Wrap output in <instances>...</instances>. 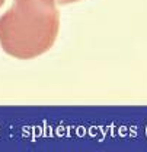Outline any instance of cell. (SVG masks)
I'll use <instances>...</instances> for the list:
<instances>
[{"mask_svg": "<svg viewBox=\"0 0 147 152\" xmlns=\"http://www.w3.org/2000/svg\"><path fill=\"white\" fill-rule=\"evenodd\" d=\"M3 3H4V0H0V6H1V4H3Z\"/></svg>", "mask_w": 147, "mask_h": 152, "instance_id": "obj_3", "label": "cell"}, {"mask_svg": "<svg viewBox=\"0 0 147 152\" xmlns=\"http://www.w3.org/2000/svg\"><path fill=\"white\" fill-rule=\"evenodd\" d=\"M58 4H69V3H74V1H79V0H55Z\"/></svg>", "mask_w": 147, "mask_h": 152, "instance_id": "obj_2", "label": "cell"}, {"mask_svg": "<svg viewBox=\"0 0 147 152\" xmlns=\"http://www.w3.org/2000/svg\"><path fill=\"white\" fill-rule=\"evenodd\" d=\"M55 0H15L0 16V45L20 60L47 53L58 35L60 15Z\"/></svg>", "mask_w": 147, "mask_h": 152, "instance_id": "obj_1", "label": "cell"}]
</instances>
